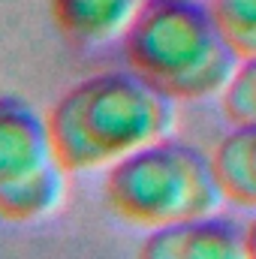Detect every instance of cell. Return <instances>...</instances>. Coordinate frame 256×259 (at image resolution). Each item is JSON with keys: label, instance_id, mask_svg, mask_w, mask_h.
Instances as JSON below:
<instances>
[{"label": "cell", "instance_id": "6da1fadb", "mask_svg": "<svg viewBox=\"0 0 256 259\" xmlns=\"http://www.w3.org/2000/svg\"><path fill=\"white\" fill-rule=\"evenodd\" d=\"M46 118L66 172H97L172 136L175 100L127 66L72 84Z\"/></svg>", "mask_w": 256, "mask_h": 259}, {"label": "cell", "instance_id": "7a4b0ae2", "mask_svg": "<svg viewBox=\"0 0 256 259\" xmlns=\"http://www.w3.org/2000/svg\"><path fill=\"white\" fill-rule=\"evenodd\" d=\"M121 46L130 69L175 103L220 97L238 64L205 0H148Z\"/></svg>", "mask_w": 256, "mask_h": 259}, {"label": "cell", "instance_id": "3957f363", "mask_svg": "<svg viewBox=\"0 0 256 259\" xmlns=\"http://www.w3.org/2000/svg\"><path fill=\"white\" fill-rule=\"evenodd\" d=\"M103 199L121 220L139 229L214 214L223 205L211 154L172 136L157 139L109 166Z\"/></svg>", "mask_w": 256, "mask_h": 259}, {"label": "cell", "instance_id": "277c9868", "mask_svg": "<svg viewBox=\"0 0 256 259\" xmlns=\"http://www.w3.org/2000/svg\"><path fill=\"white\" fill-rule=\"evenodd\" d=\"M66 193L49 118L21 97H0V217L36 223L55 214Z\"/></svg>", "mask_w": 256, "mask_h": 259}, {"label": "cell", "instance_id": "5b68a950", "mask_svg": "<svg viewBox=\"0 0 256 259\" xmlns=\"http://www.w3.org/2000/svg\"><path fill=\"white\" fill-rule=\"evenodd\" d=\"M136 259H247L244 226L223 214H202L148 229Z\"/></svg>", "mask_w": 256, "mask_h": 259}, {"label": "cell", "instance_id": "8992f818", "mask_svg": "<svg viewBox=\"0 0 256 259\" xmlns=\"http://www.w3.org/2000/svg\"><path fill=\"white\" fill-rule=\"evenodd\" d=\"M148 0H52L55 21L69 42L81 49L124 39Z\"/></svg>", "mask_w": 256, "mask_h": 259}, {"label": "cell", "instance_id": "52a82bcc", "mask_svg": "<svg viewBox=\"0 0 256 259\" xmlns=\"http://www.w3.org/2000/svg\"><path fill=\"white\" fill-rule=\"evenodd\" d=\"M223 202L256 211V124H232L211 151Z\"/></svg>", "mask_w": 256, "mask_h": 259}, {"label": "cell", "instance_id": "ba28073f", "mask_svg": "<svg viewBox=\"0 0 256 259\" xmlns=\"http://www.w3.org/2000/svg\"><path fill=\"white\" fill-rule=\"evenodd\" d=\"M214 24L238 58H256V0H205Z\"/></svg>", "mask_w": 256, "mask_h": 259}, {"label": "cell", "instance_id": "9c48e42d", "mask_svg": "<svg viewBox=\"0 0 256 259\" xmlns=\"http://www.w3.org/2000/svg\"><path fill=\"white\" fill-rule=\"evenodd\" d=\"M220 109L229 124H256V58H238L220 91Z\"/></svg>", "mask_w": 256, "mask_h": 259}, {"label": "cell", "instance_id": "30bf717a", "mask_svg": "<svg viewBox=\"0 0 256 259\" xmlns=\"http://www.w3.org/2000/svg\"><path fill=\"white\" fill-rule=\"evenodd\" d=\"M244 241H247V259H256V211L244 223Z\"/></svg>", "mask_w": 256, "mask_h": 259}]
</instances>
